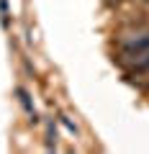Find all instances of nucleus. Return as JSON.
Wrapping results in <instances>:
<instances>
[{
  "label": "nucleus",
  "mask_w": 149,
  "mask_h": 154,
  "mask_svg": "<svg viewBox=\"0 0 149 154\" xmlns=\"http://www.w3.org/2000/svg\"><path fill=\"white\" fill-rule=\"evenodd\" d=\"M141 3H149V0H141Z\"/></svg>",
  "instance_id": "f257e3e1"
}]
</instances>
